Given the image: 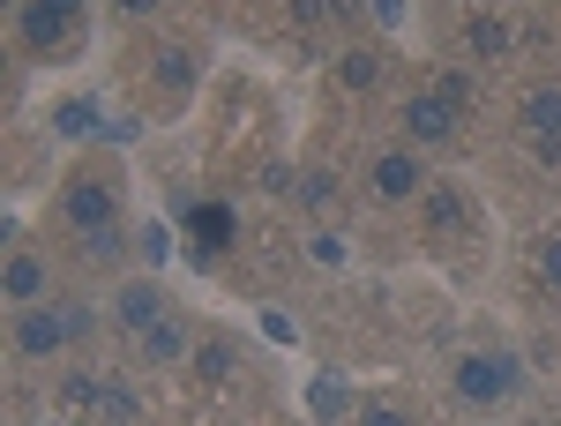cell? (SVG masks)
Here are the masks:
<instances>
[{
	"mask_svg": "<svg viewBox=\"0 0 561 426\" xmlns=\"http://www.w3.org/2000/svg\"><path fill=\"white\" fill-rule=\"evenodd\" d=\"M187 232H195V255H203V262L225 255V240H232V210H225V203H195V210H187Z\"/></svg>",
	"mask_w": 561,
	"mask_h": 426,
	"instance_id": "9c48e42d",
	"label": "cell"
},
{
	"mask_svg": "<svg viewBox=\"0 0 561 426\" xmlns=\"http://www.w3.org/2000/svg\"><path fill=\"white\" fill-rule=\"evenodd\" d=\"M367 187H375V203H404V195H420V165H412V150H375Z\"/></svg>",
	"mask_w": 561,
	"mask_h": 426,
	"instance_id": "5b68a950",
	"label": "cell"
},
{
	"mask_svg": "<svg viewBox=\"0 0 561 426\" xmlns=\"http://www.w3.org/2000/svg\"><path fill=\"white\" fill-rule=\"evenodd\" d=\"M68 31H76V15H60L53 0H23V8H15V38L31 45V53H60Z\"/></svg>",
	"mask_w": 561,
	"mask_h": 426,
	"instance_id": "3957f363",
	"label": "cell"
},
{
	"mask_svg": "<svg viewBox=\"0 0 561 426\" xmlns=\"http://www.w3.org/2000/svg\"><path fill=\"white\" fill-rule=\"evenodd\" d=\"M121 15H158V0H113Z\"/></svg>",
	"mask_w": 561,
	"mask_h": 426,
	"instance_id": "f1b7e54d",
	"label": "cell"
},
{
	"mask_svg": "<svg viewBox=\"0 0 561 426\" xmlns=\"http://www.w3.org/2000/svg\"><path fill=\"white\" fill-rule=\"evenodd\" d=\"M330 15H352V0H293V23H300V31L330 23Z\"/></svg>",
	"mask_w": 561,
	"mask_h": 426,
	"instance_id": "ffe728a7",
	"label": "cell"
},
{
	"mask_svg": "<svg viewBox=\"0 0 561 426\" xmlns=\"http://www.w3.org/2000/svg\"><path fill=\"white\" fill-rule=\"evenodd\" d=\"M367 15H382V23H404V0H367Z\"/></svg>",
	"mask_w": 561,
	"mask_h": 426,
	"instance_id": "83f0119b",
	"label": "cell"
},
{
	"mask_svg": "<svg viewBox=\"0 0 561 426\" xmlns=\"http://www.w3.org/2000/svg\"><path fill=\"white\" fill-rule=\"evenodd\" d=\"M307 262H314V269H337V262H345V240H337V232H314V240H307Z\"/></svg>",
	"mask_w": 561,
	"mask_h": 426,
	"instance_id": "cb8c5ba5",
	"label": "cell"
},
{
	"mask_svg": "<svg viewBox=\"0 0 561 426\" xmlns=\"http://www.w3.org/2000/svg\"><path fill=\"white\" fill-rule=\"evenodd\" d=\"M187 375H195V382H232V344H225V337H203V344H195V367H187Z\"/></svg>",
	"mask_w": 561,
	"mask_h": 426,
	"instance_id": "7c38bea8",
	"label": "cell"
},
{
	"mask_svg": "<svg viewBox=\"0 0 561 426\" xmlns=\"http://www.w3.org/2000/svg\"><path fill=\"white\" fill-rule=\"evenodd\" d=\"M83 255L90 262H121V255H128V232H121V224H90V232H83Z\"/></svg>",
	"mask_w": 561,
	"mask_h": 426,
	"instance_id": "e0dca14e",
	"label": "cell"
},
{
	"mask_svg": "<svg viewBox=\"0 0 561 426\" xmlns=\"http://www.w3.org/2000/svg\"><path fill=\"white\" fill-rule=\"evenodd\" d=\"M397 120H404L412 142H449V135H457V105H449V97H434V90H420V97H404V113H397Z\"/></svg>",
	"mask_w": 561,
	"mask_h": 426,
	"instance_id": "277c9868",
	"label": "cell"
},
{
	"mask_svg": "<svg viewBox=\"0 0 561 426\" xmlns=\"http://www.w3.org/2000/svg\"><path fill=\"white\" fill-rule=\"evenodd\" d=\"M60 322H68V344L90 337V307H60Z\"/></svg>",
	"mask_w": 561,
	"mask_h": 426,
	"instance_id": "4316f807",
	"label": "cell"
},
{
	"mask_svg": "<svg viewBox=\"0 0 561 426\" xmlns=\"http://www.w3.org/2000/svg\"><path fill=\"white\" fill-rule=\"evenodd\" d=\"M293 195H300L307 210H330V203H337V172H330V165H307Z\"/></svg>",
	"mask_w": 561,
	"mask_h": 426,
	"instance_id": "9a60e30c",
	"label": "cell"
},
{
	"mask_svg": "<svg viewBox=\"0 0 561 426\" xmlns=\"http://www.w3.org/2000/svg\"><path fill=\"white\" fill-rule=\"evenodd\" d=\"M60 217L76 224V232H90V224H113V187L105 180H68V195H60Z\"/></svg>",
	"mask_w": 561,
	"mask_h": 426,
	"instance_id": "8992f818",
	"label": "cell"
},
{
	"mask_svg": "<svg viewBox=\"0 0 561 426\" xmlns=\"http://www.w3.org/2000/svg\"><path fill=\"white\" fill-rule=\"evenodd\" d=\"M382 76H389L382 53H345V60H337V83H345V90H375Z\"/></svg>",
	"mask_w": 561,
	"mask_h": 426,
	"instance_id": "5bb4252c",
	"label": "cell"
},
{
	"mask_svg": "<svg viewBox=\"0 0 561 426\" xmlns=\"http://www.w3.org/2000/svg\"><path fill=\"white\" fill-rule=\"evenodd\" d=\"M427 224L434 232H472V203H465V187H427Z\"/></svg>",
	"mask_w": 561,
	"mask_h": 426,
	"instance_id": "30bf717a",
	"label": "cell"
},
{
	"mask_svg": "<svg viewBox=\"0 0 561 426\" xmlns=\"http://www.w3.org/2000/svg\"><path fill=\"white\" fill-rule=\"evenodd\" d=\"M465 45H472V60H510L517 23H510V15H472V23H465Z\"/></svg>",
	"mask_w": 561,
	"mask_h": 426,
	"instance_id": "ba28073f",
	"label": "cell"
},
{
	"mask_svg": "<svg viewBox=\"0 0 561 426\" xmlns=\"http://www.w3.org/2000/svg\"><path fill=\"white\" fill-rule=\"evenodd\" d=\"M105 419H142V396L135 389H121V382H105V404H98Z\"/></svg>",
	"mask_w": 561,
	"mask_h": 426,
	"instance_id": "44dd1931",
	"label": "cell"
},
{
	"mask_svg": "<svg viewBox=\"0 0 561 426\" xmlns=\"http://www.w3.org/2000/svg\"><path fill=\"white\" fill-rule=\"evenodd\" d=\"M531 255H539V277H547V292H561V232H547Z\"/></svg>",
	"mask_w": 561,
	"mask_h": 426,
	"instance_id": "7402d4cb",
	"label": "cell"
},
{
	"mask_svg": "<svg viewBox=\"0 0 561 426\" xmlns=\"http://www.w3.org/2000/svg\"><path fill=\"white\" fill-rule=\"evenodd\" d=\"M53 8H60V15H83V0H53Z\"/></svg>",
	"mask_w": 561,
	"mask_h": 426,
	"instance_id": "f546056e",
	"label": "cell"
},
{
	"mask_svg": "<svg viewBox=\"0 0 561 426\" xmlns=\"http://www.w3.org/2000/svg\"><path fill=\"white\" fill-rule=\"evenodd\" d=\"M434 97H449V105L465 113V105H472V76H465V68H442V83H434Z\"/></svg>",
	"mask_w": 561,
	"mask_h": 426,
	"instance_id": "603a6c76",
	"label": "cell"
},
{
	"mask_svg": "<svg viewBox=\"0 0 561 426\" xmlns=\"http://www.w3.org/2000/svg\"><path fill=\"white\" fill-rule=\"evenodd\" d=\"M121 322L142 337L150 322H165V292H158V285H128V292H121Z\"/></svg>",
	"mask_w": 561,
	"mask_h": 426,
	"instance_id": "8fae6325",
	"label": "cell"
},
{
	"mask_svg": "<svg viewBox=\"0 0 561 426\" xmlns=\"http://www.w3.org/2000/svg\"><path fill=\"white\" fill-rule=\"evenodd\" d=\"M262 187H270V195H293V165H285V158H270V165H262Z\"/></svg>",
	"mask_w": 561,
	"mask_h": 426,
	"instance_id": "484cf974",
	"label": "cell"
},
{
	"mask_svg": "<svg viewBox=\"0 0 561 426\" xmlns=\"http://www.w3.org/2000/svg\"><path fill=\"white\" fill-rule=\"evenodd\" d=\"M158 83H165V90H187V83H195V53L165 45V53H158Z\"/></svg>",
	"mask_w": 561,
	"mask_h": 426,
	"instance_id": "d6986e66",
	"label": "cell"
},
{
	"mask_svg": "<svg viewBox=\"0 0 561 426\" xmlns=\"http://www.w3.org/2000/svg\"><path fill=\"white\" fill-rule=\"evenodd\" d=\"M60 344H68V322H60V314H45V307H23V314H15V352L45 359V352H60Z\"/></svg>",
	"mask_w": 561,
	"mask_h": 426,
	"instance_id": "52a82bcc",
	"label": "cell"
},
{
	"mask_svg": "<svg viewBox=\"0 0 561 426\" xmlns=\"http://www.w3.org/2000/svg\"><path fill=\"white\" fill-rule=\"evenodd\" d=\"M449 382H457V396H465V404H502V396H517V359H494V352H472V359H457V375H449Z\"/></svg>",
	"mask_w": 561,
	"mask_h": 426,
	"instance_id": "6da1fadb",
	"label": "cell"
},
{
	"mask_svg": "<svg viewBox=\"0 0 561 426\" xmlns=\"http://www.w3.org/2000/svg\"><path fill=\"white\" fill-rule=\"evenodd\" d=\"M38 292H45V262L38 255H15V262H8V299H15V307H31Z\"/></svg>",
	"mask_w": 561,
	"mask_h": 426,
	"instance_id": "4fadbf2b",
	"label": "cell"
},
{
	"mask_svg": "<svg viewBox=\"0 0 561 426\" xmlns=\"http://www.w3.org/2000/svg\"><path fill=\"white\" fill-rule=\"evenodd\" d=\"M517 120H524V135H531V150H539L547 165H561V83H539V90H524Z\"/></svg>",
	"mask_w": 561,
	"mask_h": 426,
	"instance_id": "7a4b0ae2",
	"label": "cell"
},
{
	"mask_svg": "<svg viewBox=\"0 0 561 426\" xmlns=\"http://www.w3.org/2000/svg\"><path fill=\"white\" fill-rule=\"evenodd\" d=\"M60 404H68V412H98V404H105V382H98V375H68V382H60Z\"/></svg>",
	"mask_w": 561,
	"mask_h": 426,
	"instance_id": "ac0fdd59",
	"label": "cell"
},
{
	"mask_svg": "<svg viewBox=\"0 0 561 426\" xmlns=\"http://www.w3.org/2000/svg\"><path fill=\"white\" fill-rule=\"evenodd\" d=\"M180 352H187V330L180 322H150L142 330V359H180Z\"/></svg>",
	"mask_w": 561,
	"mask_h": 426,
	"instance_id": "2e32d148",
	"label": "cell"
},
{
	"mask_svg": "<svg viewBox=\"0 0 561 426\" xmlns=\"http://www.w3.org/2000/svg\"><path fill=\"white\" fill-rule=\"evenodd\" d=\"M60 128H68V135L98 128V105H90V97H68V105H60Z\"/></svg>",
	"mask_w": 561,
	"mask_h": 426,
	"instance_id": "d4e9b609",
	"label": "cell"
}]
</instances>
